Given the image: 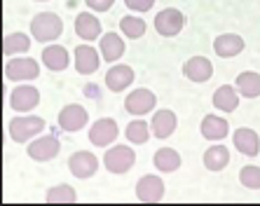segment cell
<instances>
[{
	"label": "cell",
	"instance_id": "obj_1",
	"mask_svg": "<svg viewBox=\"0 0 260 206\" xmlns=\"http://www.w3.org/2000/svg\"><path fill=\"white\" fill-rule=\"evenodd\" d=\"M61 30H63V21L54 12H40L30 21V36L38 43H52L61 36Z\"/></svg>",
	"mask_w": 260,
	"mask_h": 206
},
{
	"label": "cell",
	"instance_id": "obj_2",
	"mask_svg": "<svg viewBox=\"0 0 260 206\" xmlns=\"http://www.w3.org/2000/svg\"><path fill=\"white\" fill-rule=\"evenodd\" d=\"M43 129H45L43 117L28 115V117H12L7 131H10V139H12L14 143H26V141H30L33 136L43 133Z\"/></svg>",
	"mask_w": 260,
	"mask_h": 206
},
{
	"label": "cell",
	"instance_id": "obj_3",
	"mask_svg": "<svg viewBox=\"0 0 260 206\" xmlns=\"http://www.w3.org/2000/svg\"><path fill=\"white\" fill-rule=\"evenodd\" d=\"M40 75V66L38 61L28 59V56H17L5 63V78L12 82H24V80H36Z\"/></svg>",
	"mask_w": 260,
	"mask_h": 206
},
{
	"label": "cell",
	"instance_id": "obj_4",
	"mask_svg": "<svg viewBox=\"0 0 260 206\" xmlns=\"http://www.w3.org/2000/svg\"><path fill=\"white\" fill-rule=\"evenodd\" d=\"M134 162H136V152L127 146H113L103 157V164L110 174H127Z\"/></svg>",
	"mask_w": 260,
	"mask_h": 206
},
{
	"label": "cell",
	"instance_id": "obj_5",
	"mask_svg": "<svg viewBox=\"0 0 260 206\" xmlns=\"http://www.w3.org/2000/svg\"><path fill=\"white\" fill-rule=\"evenodd\" d=\"M183 24H185V17L181 14V10L176 7H167L155 17V28H157L159 36L164 38H174L183 30Z\"/></svg>",
	"mask_w": 260,
	"mask_h": 206
},
{
	"label": "cell",
	"instance_id": "obj_6",
	"mask_svg": "<svg viewBox=\"0 0 260 206\" xmlns=\"http://www.w3.org/2000/svg\"><path fill=\"white\" fill-rule=\"evenodd\" d=\"M117 133H120V129H117V122L110 120V117H101V120H96L94 124H91L89 141L96 148H106V146H110V143H115V141H117Z\"/></svg>",
	"mask_w": 260,
	"mask_h": 206
},
{
	"label": "cell",
	"instance_id": "obj_7",
	"mask_svg": "<svg viewBox=\"0 0 260 206\" xmlns=\"http://www.w3.org/2000/svg\"><path fill=\"white\" fill-rule=\"evenodd\" d=\"M68 169H71V174L75 178H91L94 174H96L99 169V157H94L91 152L87 150H78V152H73L71 159H68Z\"/></svg>",
	"mask_w": 260,
	"mask_h": 206
},
{
	"label": "cell",
	"instance_id": "obj_8",
	"mask_svg": "<svg viewBox=\"0 0 260 206\" xmlns=\"http://www.w3.org/2000/svg\"><path fill=\"white\" fill-rule=\"evenodd\" d=\"M89 115H87V108L85 106H78V103H71L66 108H61L59 113V127L68 133H75L87 124Z\"/></svg>",
	"mask_w": 260,
	"mask_h": 206
},
{
	"label": "cell",
	"instance_id": "obj_9",
	"mask_svg": "<svg viewBox=\"0 0 260 206\" xmlns=\"http://www.w3.org/2000/svg\"><path fill=\"white\" fill-rule=\"evenodd\" d=\"M164 197V181L157 176H143L136 183V199L143 201V204H155V201H162Z\"/></svg>",
	"mask_w": 260,
	"mask_h": 206
},
{
	"label": "cell",
	"instance_id": "obj_10",
	"mask_svg": "<svg viewBox=\"0 0 260 206\" xmlns=\"http://www.w3.org/2000/svg\"><path fill=\"white\" fill-rule=\"evenodd\" d=\"M38 103H40V91L30 85H19L10 94V106L14 110H19V113H30Z\"/></svg>",
	"mask_w": 260,
	"mask_h": 206
},
{
	"label": "cell",
	"instance_id": "obj_11",
	"mask_svg": "<svg viewBox=\"0 0 260 206\" xmlns=\"http://www.w3.org/2000/svg\"><path fill=\"white\" fill-rule=\"evenodd\" d=\"M59 150H61L59 139H54V136H40V139H36L28 146V157L36 159V162H49V159H54L59 155Z\"/></svg>",
	"mask_w": 260,
	"mask_h": 206
},
{
	"label": "cell",
	"instance_id": "obj_12",
	"mask_svg": "<svg viewBox=\"0 0 260 206\" xmlns=\"http://www.w3.org/2000/svg\"><path fill=\"white\" fill-rule=\"evenodd\" d=\"M155 103H157V98L150 89H134L124 101V108L132 115H145V113H150L155 108Z\"/></svg>",
	"mask_w": 260,
	"mask_h": 206
},
{
	"label": "cell",
	"instance_id": "obj_13",
	"mask_svg": "<svg viewBox=\"0 0 260 206\" xmlns=\"http://www.w3.org/2000/svg\"><path fill=\"white\" fill-rule=\"evenodd\" d=\"M183 75H185L190 82H206V80L213 75V66L206 56H192V59L185 61Z\"/></svg>",
	"mask_w": 260,
	"mask_h": 206
},
{
	"label": "cell",
	"instance_id": "obj_14",
	"mask_svg": "<svg viewBox=\"0 0 260 206\" xmlns=\"http://www.w3.org/2000/svg\"><path fill=\"white\" fill-rule=\"evenodd\" d=\"M232 141H235V148L242 152V155H246V157H258L260 139H258V133H255L253 129H248V127L237 129L235 136H232Z\"/></svg>",
	"mask_w": 260,
	"mask_h": 206
},
{
	"label": "cell",
	"instance_id": "obj_15",
	"mask_svg": "<svg viewBox=\"0 0 260 206\" xmlns=\"http://www.w3.org/2000/svg\"><path fill=\"white\" fill-rule=\"evenodd\" d=\"M99 68V52L89 45H80L75 47V71L80 75H91Z\"/></svg>",
	"mask_w": 260,
	"mask_h": 206
},
{
	"label": "cell",
	"instance_id": "obj_16",
	"mask_svg": "<svg viewBox=\"0 0 260 206\" xmlns=\"http://www.w3.org/2000/svg\"><path fill=\"white\" fill-rule=\"evenodd\" d=\"M213 52L223 59H230V56H237L244 52V38L235 36V33H223L213 40Z\"/></svg>",
	"mask_w": 260,
	"mask_h": 206
},
{
	"label": "cell",
	"instance_id": "obj_17",
	"mask_svg": "<svg viewBox=\"0 0 260 206\" xmlns=\"http://www.w3.org/2000/svg\"><path fill=\"white\" fill-rule=\"evenodd\" d=\"M75 33H78L82 40L91 43V40L101 38V21L91 12H80L78 19H75Z\"/></svg>",
	"mask_w": 260,
	"mask_h": 206
},
{
	"label": "cell",
	"instance_id": "obj_18",
	"mask_svg": "<svg viewBox=\"0 0 260 206\" xmlns=\"http://www.w3.org/2000/svg\"><path fill=\"white\" fill-rule=\"evenodd\" d=\"M176 113L174 110H157L152 115V122H150V129H152V136L157 139H169L171 133L176 131Z\"/></svg>",
	"mask_w": 260,
	"mask_h": 206
},
{
	"label": "cell",
	"instance_id": "obj_19",
	"mask_svg": "<svg viewBox=\"0 0 260 206\" xmlns=\"http://www.w3.org/2000/svg\"><path fill=\"white\" fill-rule=\"evenodd\" d=\"M134 82V71L124 63H117L106 73V87L110 91H124Z\"/></svg>",
	"mask_w": 260,
	"mask_h": 206
},
{
	"label": "cell",
	"instance_id": "obj_20",
	"mask_svg": "<svg viewBox=\"0 0 260 206\" xmlns=\"http://www.w3.org/2000/svg\"><path fill=\"white\" fill-rule=\"evenodd\" d=\"M99 47H101V56L108 63L117 61L124 54V40H122L117 33H106V36L99 38Z\"/></svg>",
	"mask_w": 260,
	"mask_h": 206
},
{
	"label": "cell",
	"instance_id": "obj_21",
	"mask_svg": "<svg viewBox=\"0 0 260 206\" xmlns=\"http://www.w3.org/2000/svg\"><path fill=\"white\" fill-rule=\"evenodd\" d=\"M68 61H71L68 49L61 47V45H49V47L43 49V63L49 68V71H54V73L68 68Z\"/></svg>",
	"mask_w": 260,
	"mask_h": 206
},
{
	"label": "cell",
	"instance_id": "obj_22",
	"mask_svg": "<svg viewBox=\"0 0 260 206\" xmlns=\"http://www.w3.org/2000/svg\"><path fill=\"white\" fill-rule=\"evenodd\" d=\"M228 131H230V127H228V120H223V117L206 115L202 120V136L206 141H223Z\"/></svg>",
	"mask_w": 260,
	"mask_h": 206
},
{
	"label": "cell",
	"instance_id": "obj_23",
	"mask_svg": "<svg viewBox=\"0 0 260 206\" xmlns=\"http://www.w3.org/2000/svg\"><path fill=\"white\" fill-rule=\"evenodd\" d=\"M237 91L246 98H255L260 96V73L253 71H244V73L237 75Z\"/></svg>",
	"mask_w": 260,
	"mask_h": 206
},
{
	"label": "cell",
	"instance_id": "obj_24",
	"mask_svg": "<svg viewBox=\"0 0 260 206\" xmlns=\"http://www.w3.org/2000/svg\"><path fill=\"white\" fill-rule=\"evenodd\" d=\"M213 106L223 113H232L239 106V98H237V89L232 85H223L213 91Z\"/></svg>",
	"mask_w": 260,
	"mask_h": 206
},
{
	"label": "cell",
	"instance_id": "obj_25",
	"mask_svg": "<svg viewBox=\"0 0 260 206\" xmlns=\"http://www.w3.org/2000/svg\"><path fill=\"white\" fill-rule=\"evenodd\" d=\"M230 162V150L225 146H211L204 152V166L209 171H223Z\"/></svg>",
	"mask_w": 260,
	"mask_h": 206
},
{
	"label": "cell",
	"instance_id": "obj_26",
	"mask_svg": "<svg viewBox=\"0 0 260 206\" xmlns=\"http://www.w3.org/2000/svg\"><path fill=\"white\" fill-rule=\"evenodd\" d=\"M155 166H157L162 174H171L181 166V155L174 150V148H159L155 152Z\"/></svg>",
	"mask_w": 260,
	"mask_h": 206
},
{
	"label": "cell",
	"instance_id": "obj_27",
	"mask_svg": "<svg viewBox=\"0 0 260 206\" xmlns=\"http://www.w3.org/2000/svg\"><path fill=\"white\" fill-rule=\"evenodd\" d=\"M30 49V38L26 33H12V36H5L3 40V54L12 56V54H24Z\"/></svg>",
	"mask_w": 260,
	"mask_h": 206
},
{
	"label": "cell",
	"instance_id": "obj_28",
	"mask_svg": "<svg viewBox=\"0 0 260 206\" xmlns=\"http://www.w3.org/2000/svg\"><path fill=\"white\" fill-rule=\"evenodd\" d=\"M152 129L148 127V122L143 120H134L127 124V139L132 141L134 146H143V143H148V136H150Z\"/></svg>",
	"mask_w": 260,
	"mask_h": 206
},
{
	"label": "cell",
	"instance_id": "obj_29",
	"mask_svg": "<svg viewBox=\"0 0 260 206\" xmlns=\"http://www.w3.org/2000/svg\"><path fill=\"white\" fill-rule=\"evenodd\" d=\"M78 199L75 197V190L71 185H56V188L47 190V201L49 204H73Z\"/></svg>",
	"mask_w": 260,
	"mask_h": 206
},
{
	"label": "cell",
	"instance_id": "obj_30",
	"mask_svg": "<svg viewBox=\"0 0 260 206\" xmlns=\"http://www.w3.org/2000/svg\"><path fill=\"white\" fill-rule=\"evenodd\" d=\"M120 28H122V33H124L127 38L136 40V38H141L145 33V21L141 17H122Z\"/></svg>",
	"mask_w": 260,
	"mask_h": 206
},
{
	"label": "cell",
	"instance_id": "obj_31",
	"mask_svg": "<svg viewBox=\"0 0 260 206\" xmlns=\"http://www.w3.org/2000/svg\"><path fill=\"white\" fill-rule=\"evenodd\" d=\"M239 181H242L244 188L248 190H260V166L255 164H248L239 171Z\"/></svg>",
	"mask_w": 260,
	"mask_h": 206
},
{
	"label": "cell",
	"instance_id": "obj_32",
	"mask_svg": "<svg viewBox=\"0 0 260 206\" xmlns=\"http://www.w3.org/2000/svg\"><path fill=\"white\" fill-rule=\"evenodd\" d=\"M124 5L134 12H148L152 5H155V0H124Z\"/></svg>",
	"mask_w": 260,
	"mask_h": 206
},
{
	"label": "cell",
	"instance_id": "obj_33",
	"mask_svg": "<svg viewBox=\"0 0 260 206\" xmlns=\"http://www.w3.org/2000/svg\"><path fill=\"white\" fill-rule=\"evenodd\" d=\"M87 7L89 10H96V12H106V10H110L113 7V3L115 0H85Z\"/></svg>",
	"mask_w": 260,
	"mask_h": 206
},
{
	"label": "cell",
	"instance_id": "obj_34",
	"mask_svg": "<svg viewBox=\"0 0 260 206\" xmlns=\"http://www.w3.org/2000/svg\"><path fill=\"white\" fill-rule=\"evenodd\" d=\"M38 3H45V0H38Z\"/></svg>",
	"mask_w": 260,
	"mask_h": 206
}]
</instances>
